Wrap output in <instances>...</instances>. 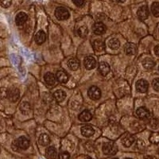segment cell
<instances>
[{
	"instance_id": "cell-1",
	"label": "cell",
	"mask_w": 159,
	"mask_h": 159,
	"mask_svg": "<svg viewBox=\"0 0 159 159\" xmlns=\"http://www.w3.org/2000/svg\"><path fill=\"white\" fill-rule=\"evenodd\" d=\"M55 16L60 21H63L69 18V12L65 7H57L55 11Z\"/></svg>"
},
{
	"instance_id": "cell-2",
	"label": "cell",
	"mask_w": 159,
	"mask_h": 159,
	"mask_svg": "<svg viewBox=\"0 0 159 159\" xmlns=\"http://www.w3.org/2000/svg\"><path fill=\"white\" fill-rule=\"evenodd\" d=\"M103 151L105 154H107V155H114L117 152V147L114 143H107L103 144Z\"/></svg>"
},
{
	"instance_id": "cell-3",
	"label": "cell",
	"mask_w": 159,
	"mask_h": 159,
	"mask_svg": "<svg viewBox=\"0 0 159 159\" xmlns=\"http://www.w3.org/2000/svg\"><path fill=\"white\" fill-rule=\"evenodd\" d=\"M20 96V92L17 88H12V89L8 90V95L7 98L11 102H15L18 101V99H19Z\"/></svg>"
},
{
	"instance_id": "cell-4",
	"label": "cell",
	"mask_w": 159,
	"mask_h": 159,
	"mask_svg": "<svg viewBox=\"0 0 159 159\" xmlns=\"http://www.w3.org/2000/svg\"><path fill=\"white\" fill-rule=\"evenodd\" d=\"M88 94H89V96L92 99L97 100L101 96V91H100V89L99 88L96 87V86H93V87H91L89 89Z\"/></svg>"
},
{
	"instance_id": "cell-5",
	"label": "cell",
	"mask_w": 159,
	"mask_h": 159,
	"mask_svg": "<svg viewBox=\"0 0 159 159\" xmlns=\"http://www.w3.org/2000/svg\"><path fill=\"white\" fill-rule=\"evenodd\" d=\"M17 147L21 150H26L30 147L29 139L25 137H20L17 139L16 141Z\"/></svg>"
},
{
	"instance_id": "cell-6",
	"label": "cell",
	"mask_w": 159,
	"mask_h": 159,
	"mask_svg": "<svg viewBox=\"0 0 159 159\" xmlns=\"http://www.w3.org/2000/svg\"><path fill=\"white\" fill-rule=\"evenodd\" d=\"M149 84L147 80H139V81L136 83V89L138 92H141V93H144L148 90Z\"/></svg>"
},
{
	"instance_id": "cell-7",
	"label": "cell",
	"mask_w": 159,
	"mask_h": 159,
	"mask_svg": "<svg viewBox=\"0 0 159 159\" xmlns=\"http://www.w3.org/2000/svg\"><path fill=\"white\" fill-rule=\"evenodd\" d=\"M84 64L85 68L89 70H91V69H94L96 65V59H95L93 57H87L85 58L84 61Z\"/></svg>"
},
{
	"instance_id": "cell-8",
	"label": "cell",
	"mask_w": 159,
	"mask_h": 159,
	"mask_svg": "<svg viewBox=\"0 0 159 159\" xmlns=\"http://www.w3.org/2000/svg\"><path fill=\"white\" fill-rule=\"evenodd\" d=\"M138 17L140 20H146L149 16V10L147 6H143L139 8L137 12Z\"/></svg>"
},
{
	"instance_id": "cell-9",
	"label": "cell",
	"mask_w": 159,
	"mask_h": 159,
	"mask_svg": "<svg viewBox=\"0 0 159 159\" xmlns=\"http://www.w3.org/2000/svg\"><path fill=\"white\" fill-rule=\"evenodd\" d=\"M122 143L124 147H130L134 142V137L130 134H126L121 140Z\"/></svg>"
},
{
	"instance_id": "cell-10",
	"label": "cell",
	"mask_w": 159,
	"mask_h": 159,
	"mask_svg": "<svg viewBox=\"0 0 159 159\" xmlns=\"http://www.w3.org/2000/svg\"><path fill=\"white\" fill-rule=\"evenodd\" d=\"M92 29H93V32L97 35L103 34L106 32V26L101 22H97L95 24Z\"/></svg>"
},
{
	"instance_id": "cell-11",
	"label": "cell",
	"mask_w": 159,
	"mask_h": 159,
	"mask_svg": "<svg viewBox=\"0 0 159 159\" xmlns=\"http://www.w3.org/2000/svg\"><path fill=\"white\" fill-rule=\"evenodd\" d=\"M136 115L139 119H146L150 117V111L146 107H141L136 111Z\"/></svg>"
},
{
	"instance_id": "cell-12",
	"label": "cell",
	"mask_w": 159,
	"mask_h": 159,
	"mask_svg": "<svg viewBox=\"0 0 159 159\" xmlns=\"http://www.w3.org/2000/svg\"><path fill=\"white\" fill-rule=\"evenodd\" d=\"M99 72L102 76H106L110 72V66L107 62L102 61L99 63Z\"/></svg>"
},
{
	"instance_id": "cell-13",
	"label": "cell",
	"mask_w": 159,
	"mask_h": 159,
	"mask_svg": "<svg viewBox=\"0 0 159 159\" xmlns=\"http://www.w3.org/2000/svg\"><path fill=\"white\" fill-rule=\"evenodd\" d=\"M95 130L93 129V127L92 126H89V125H86V126H84L81 128V134L82 135L84 136V137H91L94 134Z\"/></svg>"
},
{
	"instance_id": "cell-14",
	"label": "cell",
	"mask_w": 159,
	"mask_h": 159,
	"mask_svg": "<svg viewBox=\"0 0 159 159\" xmlns=\"http://www.w3.org/2000/svg\"><path fill=\"white\" fill-rule=\"evenodd\" d=\"M28 19L27 15L24 12H20L17 15L16 18H15V22L18 25H22L25 23Z\"/></svg>"
},
{
	"instance_id": "cell-15",
	"label": "cell",
	"mask_w": 159,
	"mask_h": 159,
	"mask_svg": "<svg viewBox=\"0 0 159 159\" xmlns=\"http://www.w3.org/2000/svg\"><path fill=\"white\" fill-rule=\"evenodd\" d=\"M124 50L127 55H134L137 52V47H136V45L134 44L127 43V45H125Z\"/></svg>"
},
{
	"instance_id": "cell-16",
	"label": "cell",
	"mask_w": 159,
	"mask_h": 159,
	"mask_svg": "<svg viewBox=\"0 0 159 159\" xmlns=\"http://www.w3.org/2000/svg\"><path fill=\"white\" fill-rule=\"evenodd\" d=\"M45 40H46V35H45L44 31H39L35 35V42H36V43L38 45H42V44H43L45 42Z\"/></svg>"
},
{
	"instance_id": "cell-17",
	"label": "cell",
	"mask_w": 159,
	"mask_h": 159,
	"mask_svg": "<svg viewBox=\"0 0 159 159\" xmlns=\"http://www.w3.org/2000/svg\"><path fill=\"white\" fill-rule=\"evenodd\" d=\"M93 48L96 52H102L105 49V44L102 40L96 39L93 42Z\"/></svg>"
},
{
	"instance_id": "cell-18",
	"label": "cell",
	"mask_w": 159,
	"mask_h": 159,
	"mask_svg": "<svg viewBox=\"0 0 159 159\" xmlns=\"http://www.w3.org/2000/svg\"><path fill=\"white\" fill-rule=\"evenodd\" d=\"M44 79H45V83L48 85H53L56 81V77L52 72H46L44 76Z\"/></svg>"
},
{
	"instance_id": "cell-19",
	"label": "cell",
	"mask_w": 159,
	"mask_h": 159,
	"mask_svg": "<svg viewBox=\"0 0 159 159\" xmlns=\"http://www.w3.org/2000/svg\"><path fill=\"white\" fill-rule=\"evenodd\" d=\"M79 119L82 122H89L92 119V114L89 110H84L80 114Z\"/></svg>"
},
{
	"instance_id": "cell-20",
	"label": "cell",
	"mask_w": 159,
	"mask_h": 159,
	"mask_svg": "<svg viewBox=\"0 0 159 159\" xmlns=\"http://www.w3.org/2000/svg\"><path fill=\"white\" fill-rule=\"evenodd\" d=\"M68 66L69 69L72 71H76L79 69L80 67V62L76 58H71L68 61Z\"/></svg>"
},
{
	"instance_id": "cell-21",
	"label": "cell",
	"mask_w": 159,
	"mask_h": 159,
	"mask_svg": "<svg viewBox=\"0 0 159 159\" xmlns=\"http://www.w3.org/2000/svg\"><path fill=\"white\" fill-rule=\"evenodd\" d=\"M57 78L61 83H66L69 80V76L65 71L61 70L57 72Z\"/></svg>"
},
{
	"instance_id": "cell-22",
	"label": "cell",
	"mask_w": 159,
	"mask_h": 159,
	"mask_svg": "<svg viewBox=\"0 0 159 159\" xmlns=\"http://www.w3.org/2000/svg\"><path fill=\"white\" fill-rule=\"evenodd\" d=\"M57 156V152L55 147H49V148L46 150V157L49 159H56Z\"/></svg>"
},
{
	"instance_id": "cell-23",
	"label": "cell",
	"mask_w": 159,
	"mask_h": 159,
	"mask_svg": "<svg viewBox=\"0 0 159 159\" xmlns=\"http://www.w3.org/2000/svg\"><path fill=\"white\" fill-rule=\"evenodd\" d=\"M53 97H54V99H56L57 102H61L65 99V97H66V94H65V92H64V91L57 90L54 92Z\"/></svg>"
},
{
	"instance_id": "cell-24",
	"label": "cell",
	"mask_w": 159,
	"mask_h": 159,
	"mask_svg": "<svg viewBox=\"0 0 159 159\" xmlns=\"http://www.w3.org/2000/svg\"><path fill=\"white\" fill-rule=\"evenodd\" d=\"M50 143V139H49V136L45 134H41L39 138V143L43 147H46Z\"/></svg>"
},
{
	"instance_id": "cell-25",
	"label": "cell",
	"mask_w": 159,
	"mask_h": 159,
	"mask_svg": "<svg viewBox=\"0 0 159 159\" xmlns=\"http://www.w3.org/2000/svg\"><path fill=\"white\" fill-rule=\"evenodd\" d=\"M143 65L145 69H150L152 68H154V66L155 65V63H154V61L151 58H146V59L143 60Z\"/></svg>"
},
{
	"instance_id": "cell-26",
	"label": "cell",
	"mask_w": 159,
	"mask_h": 159,
	"mask_svg": "<svg viewBox=\"0 0 159 159\" xmlns=\"http://www.w3.org/2000/svg\"><path fill=\"white\" fill-rule=\"evenodd\" d=\"M119 45H120L119 41L118 39H116V38H112L108 42L109 47L112 49H117L119 47Z\"/></svg>"
},
{
	"instance_id": "cell-27",
	"label": "cell",
	"mask_w": 159,
	"mask_h": 159,
	"mask_svg": "<svg viewBox=\"0 0 159 159\" xmlns=\"http://www.w3.org/2000/svg\"><path fill=\"white\" fill-rule=\"evenodd\" d=\"M151 12L155 17H159V2H154L151 6Z\"/></svg>"
},
{
	"instance_id": "cell-28",
	"label": "cell",
	"mask_w": 159,
	"mask_h": 159,
	"mask_svg": "<svg viewBox=\"0 0 159 159\" xmlns=\"http://www.w3.org/2000/svg\"><path fill=\"white\" fill-rule=\"evenodd\" d=\"M20 110L24 114H28V112H30V105L26 102H24L20 106Z\"/></svg>"
},
{
	"instance_id": "cell-29",
	"label": "cell",
	"mask_w": 159,
	"mask_h": 159,
	"mask_svg": "<svg viewBox=\"0 0 159 159\" xmlns=\"http://www.w3.org/2000/svg\"><path fill=\"white\" fill-rule=\"evenodd\" d=\"M88 34H89V30H88L87 27H85V26H81V27H80L79 30H78V34L81 37V38L86 37Z\"/></svg>"
},
{
	"instance_id": "cell-30",
	"label": "cell",
	"mask_w": 159,
	"mask_h": 159,
	"mask_svg": "<svg viewBox=\"0 0 159 159\" xmlns=\"http://www.w3.org/2000/svg\"><path fill=\"white\" fill-rule=\"evenodd\" d=\"M8 89L6 88H1L0 89V99H4L7 98Z\"/></svg>"
},
{
	"instance_id": "cell-31",
	"label": "cell",
	"mask_w": 159,
	"mask_h": 159,
	"mask_svg": "<svg viewBox=\"0 0 159 159\" xmlns=\"http://www.w3.org/2000/svg\"><path fill=\"white\" fill-rule=\"evenodd\" d=\"M150 126L153 129H157L159 127V120L157 119H152L150 122Z\"/></svg>"
},
{
	"instance_id": "cell-32",
	"label": "cell",
	"mask_w": 159,
	"mask_h": 159,
	"mask_svg": "<svg viewBox=\"0 0 159 159\" xmlns=\"http://www.w3.org/2000/svg\"><path fill=\"white\" fill-rule=\"evenodd\" d=\"M0 5L4 8L9 7L11 5V0H0Z\"/></svg>"
},
{
	"instance_id": "cell-33",
	"label": "cell",
	"mask_w": 159,
	"mask_h": 159,
	"mask_svg": "<svg viewBox=\"0 0 159 159\" xmlns=\"http://www.w3.org/2000/svg\"><path fill=\"white\" fill-rule=\"evenodd\" d=\"M152 86L154 88V90L159 91V78H156L152 82Z\"/></svg>"
},
{
	"instance_id": "cell-34",
	"label": "cell",
	"mask_w": 159,
	"mask_h": 159,
	"mask_svg": "<svg viewBox=\"0 0 159 159\" xmlns=\"http://www.w3.org/2000/svg\"><path fill=\"white\" fill-rule=\"evenodd\" d=\"M70 158V154L66 151L61 152L59 155V159H69Z\"/></svg>"
},
{
	"instance_id": "cell-35",
	"label": "cell",
	"mask_w": 159,
	"mask_h": 159,
	"mask_svg": "<svg viewBox=\"0 0 159 159\" xmlns=\"http://www.w3.org/2000/svg\"><path fill=\"white\" fill-rule=\"evenodd\" d=\"M150 141L153 143H159V135L157 134H153L150 137Z\"/></svg>"
},
{
	"instance_id": "cell-36",
	"label": "cell",
	"mask_w": 159,
	"mask_h": 159,
	"mask_svg": "<svg viewBox=\"0 0 159 159\" xmlns=\"http://www.w3.org/2000/svg\"><path fill=\"white\" fill-rule=\"evenodd\" d=\"M72 2L76 7H82L84 3V0H72Z\"/></svg>"
},
{
	"instance_id": "cell-37",
	"label": "cell",
	"mask_w": 159,
	"mask_h": 159,
	"mask_svg": "<svg viewBox=\"0 0 159 159\" xmlns=\"http://www.w3.org/2000/svg\"><path fill=\"white\" fill-rule=\"evenodd\" d=\"M154 52H155V54L157 56L159 57V45L155 46V48H154Z\"/></svg>"
},
{
	"instance_id": "cell-38",
	"label": "cell",
	"mask_w": 159,
	"mask_h": 159,
	"mask_svg": "<svg viewBox=\"0 0 159 159\" xmlns=\"http://www.w3.org/2000/svg\"><path fill=\"white\" fill-rule=\"evenodd\" d=\"M116 1H117V2H124L126 0H116Z\"/></svg>"
},
{
	"instance_id": "cell-39",
	"label": "cell",
	"mask_w": 159,
	"mask_h": 159,
	"mask_svg": "<svg viewBox=\"0 0 159 159\" xmlns=\"http://www.w3.org/2000/svg\"><path fill=\"white\" fill-rule=\"evenodd\" d=\"M86 159H92V158H91V157H87V158Z\"/></svg>"
},
{
	"instance_id": "cell-40",
	"label": "cell",
	"mask_w": 159,
	"mask_h": 159,
	"mask_svg": "<svg viewBox=\"0 0 159 159\" xmlns=\"http://www.w3.org/2000/svg\"><path fill=\"white\" fill-rule=\"evenodd\" d=\"M125 159H132V158H125Z\"/></svg>"
},
{
	"instance_id": "cell-41",
	"label": "cell",
	"mask_w": 159,
	"mask_h": 159,
	"mask_svg": "<svg viewBox=\"0 0 159 159\" xmlns=\"http://www.w3.org/2000/svg\"><path fill=\"white\" fill-rule=\"evenodd\" d=\"M112 159H118V158H112Z\"/></svg>"
},
{
	"instance_id": "cell-42",
	"label": "cell",
	"mask_w": 159,
	"mask_h": 159,
	"mask_svg": "<svg viewBox=\"0 0 159 159\" xmlns=\"http://www.w3.org/2000/svg\"><path fill=\"white\" fill-rule=\"evenodd\" d=\"M158 154H159V150H158Z\"/></svg>"
},
{
	"instance_id": "cell-43",
	"label": "cell",
	"mask_w": 159,
	"mask_h": 159,
	"mask_svg": "<svg viewBox=\"0 0 159 159\" xmlns=\"http://www.w3.org/2000/svg\"><path fill=\"white\" fill-rule=\"evenodd\" d=\"M158 70H159V67H158Z\"/></svg>"
}]
</instances>
